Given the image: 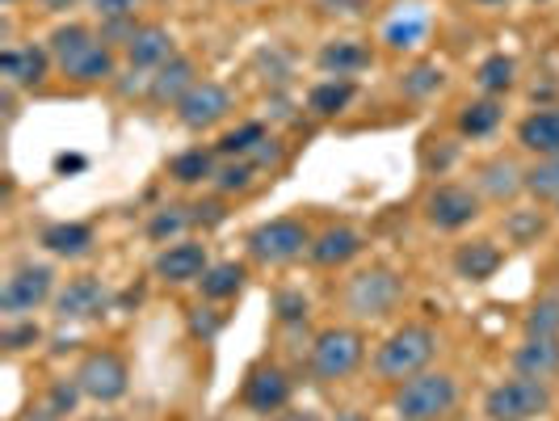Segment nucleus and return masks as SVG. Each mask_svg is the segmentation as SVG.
I'll use <instances>...</instances> for the list:
<instances>
[{
	"label": "nucleus",
	"instance_id": "obj_5",
	"mask_svg": "<svg viewBox=\"0 0 559 421\" xmlns=\"http://www.w3.org/2000/svg\"><path fill=\"white\" fill-rule=\"evenodd\" d=\"M400 300H404V279L388 266H370L362 274H354L345 291V304L358 320H383Z\"/></svg>",
	"mask_w": 559,
	"mask_h": 421
},
{
	"label": "nucleus",
	"instance_id": "obj_42",
	"mask_svg": "<svg viewBox=\"0 0 559 421\" xmlns=\"http://www.w3.org/2000/svg\"><path fill=\"white\" fill-rule=\"evenodd\" d=\"M509 232H513V241H526L534 232H543V215L531 211V215H518V220H509Z\"/></svg>",
	"mask_w": 559,
	"mask_h": 421
},
{
	"label": "nucleus",
	"instance_id": "obj_37",
	"mask_svg": "<svg viewBox=\"0 0 559 421\" xmlns=\"http://www.w3.org/2000/svg\"><path fill=\"white\" fill-rule=\"evenodd\" d=\"M76 400H81V384H76V375L72 379H59L51 396H47V413L51 418H63V413H72L76 409Z\"/></svg>",
	"mask_w": 559,
	"mask_h": 421
},
{
	"label": "nucleus",
	"instance_id": "obj_21",
	"mask_svg": "<svg viewBox=\"0 0 559 421\" xmlns=\"http://www.w3.org/2000/svg\"><path fill=\"white\" fill-rule=\"evenodd\" d=\"M518 143L538 152V156H559V106L526 114L518 127Z\"/></svg>",
	"mask_w": 559,
	"mask_h": 421
},
{
	"label": "nucleus",
	"instance_id": "obj_26",
	"mask_svg": "<svg viewBox=\"0 0 559 421\" xmlns=\"http://www.w3.org/2000/svg\"><path fill=\"white\" fill-rule=\"evenodd\" d=\"M501 102L497 97H484V102H467L463 110H459V131L463 136H472V140H484V136H492L497 127H501Z\"/></svg>",
	"mask_w": 559,
	"mask_h": 421
},
{
	"label": "nucleus",
	"instance_id": "obj_31",
	"mask_svg": "<svg viewBox=\"0 0 559 421\" xmlns=\"http://www.w3.org/2000/svg\"><path fill=\"white\" fill-rule=\"evenodd\" d=\"M526 337H559V295H547L526 312Z\"/></svg>",
	"mask_w": 559,
	"mask_h": 421
},
{
	"label": "nucleus",
	"instance_id": "obj_23",
	"mask_svg": "<svg viewBox=\"0 0 559 421\" xmlns=\"http://www.w3.org/2000/svg\"><path fill=\"white\" fill-rule=\"evenodd\" d=\"M479 190L488 198H513L518 190H526V168H518L509 156H497V161H488V165L479 168Z\"/></svg>",
	"mask_w": 559,
	"mask_h": 421
},
{
	"label": "nucleus",
	"instance_id": "obj_1",
	"mask_svg": "<svg viewBox=\"0 0 559 421\" xmlns=\"http://www.w3.org/2000/svg\"><path fill=\"white\" fill-rule=\"evenodd\" d=\"M51 59L59 63V72L68 77L72 84H97V81H110L114 77V51L110 43L93 38L84 26H59L51 34Z\"/></svg>",
	"mask_w": 559,
	"mask_h": 421
},
{
	"label": "nucleus",
	"instance_id": "obj_18",
	"mask_svg": "<svg viewBox=\"0 0 559 421\" xmlns=\"http://www.w3.org/2000/svg\"><path fill=\"white\" fill-rule=\"evenodd\" d=\"M362 253V236L354 232V227L345 224H333L324 227L316 241H311L308 257L316 261V266H324V270H333V266H345V261H354Z\"/></svg>",
	"mask_w": 559,
	"mask_h": 421
},
{
	"label": "nucleus",
	"instance_id": "obj_49",
	"mask_svg": "<svg viewBox=\"0 0 559 421\" xmlns=\"http://www.w3.org/2000/svg\"><path fill=\"white\" fill-rule=\"evenodd\" d=\"M479 4H501V0H479Z\"/></svg>",
	"mask_w": 559,
	"mask_h": 421
},
{
	"label": "nucleus",
	"instance_id": "obj_27",
	"mask_svg": "<svg viewBox=\"0 0 559 421\" xmlns=\"http://www.w3.org/2000/svg\"><path fill=\"white\" fill-rule=\"evenodd\" d=\"M168 177L181 182V186H198L206 177H215V156L206 148H190V152H177L168 161Z\"/></svg>",
	"mask_w": 559,
	"mask_h": 421
},
{
	"label": "nucleus",
	"instance_id": "obj_3",
	"mask_svg": "<svg viewBox=\"0 0 559 421\" xmlns=\"http://www.w3.org/2000/svg\"><path fill=\"white\" fill-rule=\"evenodd\" d=\"M433 354H438V334L429 325H404V329H395L379 346L374 371L383 379H392V384H404V379H413L417 371H425V366L433 363Z\"/></svg>",
	"mask_w": 559,
	"mask_h": 421
},
{
	"label": "nucleus",
	"instance_id": "obj_46",
	"mask_svg": "<svg viewBox=\"0 0 559 421\" xmlns=\"http://www.w3.org/2000/svg\"><path fill=\"white\" fill-rule=\"evenodd\" d=\"M274 421H320V418H316L311 409H295V413H278Z\"/></svg>",
	"mask_w": 559,
	"mask_h": 421
},
{
	"label": "nucleus",
	"instance_id": "obj_17",
	"mask_svg": "<svg viewBox=\"0 0 559 421\" xmlns=\"http://www.w3.org/2000/svg\"><path fill=\"white\" fill-rule=\"evenodd\" d=\"M194 84H198L194 59L173 56L165 68H156V77L147 81V97H152L156 106H177V102H181V97H186Z\"/></svg>",
	"mask_w": 559,
	"mask_h": 421
},
{
	"label": "nucleus",
	"instance_id": "obj_7",
	"mask_svg": "<svg viewBox=\"0 0 559 421\" xmlns=\"http://www.w3.org/2000/svg\"><path fill=\"white\" fill-rule=\"evenodd\" d=\"M51 291H56V270L51 266H17L4 286H0V312L9 316V320H22L26 312H34L38 304H47L51 300Z\"/></svg>",
	"mask_w": 559,
	"mask_h": 421
},
{
	"label": "nucleus",
	"instance_id": "obj_19",
	"mask_svg": "<svg viewBox=\"0 0 559 421\" xmlns=\"http://www.w3.org/2000/svg\"><path fill=\"white\" fill-rule=\"evenodd\" d=\"M513 371L526 379H551L559 371V337H526L513 350Z\"/></svg>",
	"mask_w": 559,
	"mask_h": 421
},
{
	"label": "nucleus",
	"instance_id": "obj_14",
	"mask_svg": "<svg viewBox=\"0 0 559 421\" xmlns=\"http://www.w3.org/2000/svg\"><path fill=\"white\" fill-rule=\"evenodd\" d=\"M152 270H156V279H165V282H198L211 270L206 245H198V241H177V245H168V249L156 257Z\"/></svg>",
	"mask_w": 559,
	"mask_h": 421
},
{
	"label": "nucleus",
	"instance_id": "obj_24",
	"mask_svg": "<svg viewBox=\"0 0 559 421\" xmlns=\"http://www.w3.org/2000/svg\"><path fill=\"white\" fill-rule=\"evenodd\" d=\"M249 279V270L240 266V261H219V266H211L206 274H202V300H211V304H219V300H236L240 295V286Z\"/></svg>",
	"mask_w": 559,
	"mask_h": 421
},
{
	"label": "nucleus",
	"instance_id": "obj_45",
	"mask_svg": "<svg viewBox=\"0 0 559 421\" xmlns=\"http://www.w3.org/2000/svg\"><path fill=\"white\" fill-rule=\"evenodd\" d=\"M56 168H59V173H81L84 156H56Z\"/></svg>",
	"mask_w": 559,
	"mask_h": 421
},
{
	"label": "nucleus",
	"instance_id": "obj_16",
	"mask_svg": "<svg viewBox=\"0 0 559 421\" xmlns=\"http://www.w3.org/2000/svg\"><path fill=\"white\" fill-rule=\"evenodd\" d=\"M173 56H177V43H173V34L165 26H140L135 38L127 43V59H131L135 72H156Z\"/></svg>",
	"mask_w": 559,
	"mask_h": 421
},
{
	"label": "nucleus",
	"instance_id": "obj_15",
	"mask_svg": "<svg viewBox=\"0 0 559 421\" xmlns=\"http://www.w3.org/2000/svg\"><path fill=\"white\" fill-rule=\"evenodd\" d=\"M47 68H51V51H43L34 43L0 51V72H4V81L17 84V89H38V84L47 81Z\"/></svg>",
	"mask_w": 559,
	"mask_h": 421
},
{
	"label": "nucleus",
	"instance_id": "obj_20",
	"mask_svg": "<svg viewBox=\"0 0 559 421\" xmlns=\"http://www.w3.org/2000/svg\"><path fill=\"white\" fill-rule=\"evenodd\" d=\"M320 72H329L333 81H349L354 72H362L366 63H370V51H366L358 38H333V43H324L320 47Z\"/></svg>",
	"mask_w": 559,
	"mask_h": 421
},
{
	"label": "nucleus",
	"instance_id": "obj_32",
	"mask_svg": "<svg viewBox=\"0 0 559 421\" xmlns=\"http://www.w3.org/2000/svg\"><path fill=\"white\" fill-rule=\"evenodd\" d=\"M526 190L538 198H559V156H543L526 168Z\"/></svg>",
	"mask_w": 559,
	"mask_h": 421
},
{
	"label": "nucleus",
	"instance_id": "obj_13",
	"mask_svg": "<svg viewBox=\"0 0 559 421\" xmlns=\"http://www.w3.org/2000/svg\"><path fill=\"white\" fill-rule=\"evenodd\" d=\"M110 308V291L102 279H72L56 295V316L59 320H93Z\"/></svg>",
	"mask_w": 559,
	"mask_h": 421
},
{
	"label": "nucleus",
	"instance_id": "obj_47",
	"mask_svg": "<svg viewBox=\"0 0 559 421\" xmlns=\"http://www.w3.org/2000/svg\"><path fill=\"white\" fill-rule=\"evenodd\" d=\"M336 421H370V418L358 413V409H345V413H336Z\"/></svg>",
	"mask_w": 559,
	"mask_h": 421
},
{
	"label": "nucleus",
	"instance_id": "obj_4",
	"mask_svg": "<svg viewBox=\"0 0 559 421\" xmlns=\"http://www.w3.org/2000/svg\"><path fill=\"white\" fill-rule=\"evenodd\" d=\"M551 409V388L547 379H504L484 396V413L492 421H534Z\"/></svg>",
	"mask_w": 559,
	"mask_h": 421
},
{
	"label": "nucleus",
	"instance_id": "obj_34",
	"mask_svg": "<svg viewBox=\"0 0 559 421\" xmlns=\"http://www.w3.org/2000/svg\"><path fill=\"white\" fill-rule=\"evenodd\" d=\"M252 177H257V165H252V161H227L224 168H215V186H219L224 195L249 190Z\"/></svg>",
	"mask_w": 559,
	"mask_h": 421
},
{
	"label": "nucleus",
	"instance_id": "obj_41",
	"mask_svg": "<svg viewBox=\"0 0 559 421\" xmlns=\"http://www.w3.org/2000/svg\"><path fill=\"white\" fill-rule=\"evenodd\" d=\"M219 325H224V320H219V316H215V312H211V308L190 312V334L202 337V341H211V337L219 334Z\"/></svg>",
	"mask_w": 559,
	"mask_h": 421
},
{
	"label": "nucleus",
	"instance_id": "obj_8",
	"mask_svg": "<svg viewBox=\"0 0 559 421\" xmlns=\"http://www.w3.org/2000/svg\"><path fill=\"white\" fill-rule=\"evenodd\" d=\"M76 384H81V393L88 396V400L114 405V400H122L127 388H131V371L122 363V354H114V350H93V354L76 366Z\"/></svg>",
	"mask_w": 559,
	"mask_h": 421
},
{
	"label": "nucleus",
	"instance_id": "obj_36",
	"mask_svg": "<svg viewBox=\"0 0 559 421\" xmlns=\"http://www.w3.org/2000/svg\"><path fill=\"white\" fill-rule=\"evenodd\" d=\"M433 89H442V68L438 63H420L404 77V93L408 97H429Z\"/></svg>",
	"mask_w": 559,
	"mask_h": 421
},
{
	"label": "nucleus",
	"instance_id": "obj_44",
	"mask_svg": "<svg viewBox=\"0 0 559 421\" xmlns=\"http://www.w3.org/2000/svg\"><path fill=\"white\" fill-rule=\"evenodd\" d=\"M194 220L198 224H224V207H219V202H198Z\"/></svg>",
	"mask_w": 559,
	"mask_h": 421
},
{
	"label": "nucleus",
	"instance_id": "obj_28",
	"mask_svg": "<svg viewBox=\"0 0 559 421\" xmlns=\"http://www.w3.org/2000/svg\"><path fill=\"white\" fill-rule=\"evenodd\" d=\"M354 102V81H320L308 93V110L320 118H333Z\"/></svg>",
	"mask_w": 559,
	"mask_h": 421
},
{
	"label": "nucleus",
	"instance_id": "obj_33",
	"mask_svg": "<svg viewBox=\"0 0 559 421\" xmlns=\"http://www.w3.org/2000/svg\"><path fill=\"white\" fill-rule=\"evenodd\" d=\"M190 220H194V215H186V207H165V211L152 215L147 236H152V241H173V236H181V232L190 227Z\"/></svg>",
	"mask_w": 559,
	"mask_h": 421
},
{
	"label": "nucleus",
	"instance_id": "obj_6",
	"mask_svg": "<svg viewBox=\"0 0 559 421\" xmlns=\"http://www.w3.org/2000/svg\"><path fill=\"white\" fill-rule=\"evenodd\" d=\"M304 249H311V232L304 220H290V215L270 220V224L249 232V253L252 261H261V266H286Z\"/></svg>",
	"mask_w": 559,
	"mask_h": 421
},
{
	"label": "nucleus",
	"instance_id": "obj_40",
	"mask_svg": "<svg viewBox=\"0 0 559 421\" xmlns=\"http://www.w3.org/2000/svg\"><path fill=\"white\" fill-rule=\"evenodd\" d=\"M420 34H425V22L420 17H413V22H395L392 30H388V43H392L395 51H404V47H413Z\"/></svg>",
	"mask_w": 559,
	"mask_h": 421
},
{
	"label": "nucleus",
	"instance_id": "obj_38",
	"mask_svg": "<svg viewBox=\"0 0 559 421\" xmlns=\"http://www.w3.org/2000/svg\"><path fill=\"white\" fill-rule=\"evenodd\" d=\"M140 4L143 0H93V13H97L102 22H118V17H135Z\"/></svg>",
	"mask_w": 559,
	"mask_h": 421
},
{
	"label": "nucleus",
	"instance_id": "obj_10",
	"mask_svg": "<svg viewBox=\"0 0 559 421\" xmlns=\"http://www.w3.org/2000/svg\"><path fill=\"white\" fill-rule=\"evenodd\" d=\"M286 400H290V375L274 363L252 366L245 388H240V405H245L249 413L270 418V413H282V409H286Z\"/></svg>",
	"mask_w": 559,
	"mask_h": 421
},
{
	"label": "nucleus",
	"instance_id": "obj_50",
	"mask_svg": "<svg viewBox=\"0 0 559 421\" xmlns=\"http://www.w3.org/2000/svg\"><path fill=\"white\" fill-rule=\"evenodd\" d=\"M0 4H17V0H0Z\"/></svg>",
	"mask_w": 559,
	"mask_h": 421
},
{
	"label": "nucleus",
	"instance_id": "obj_29",
	"mask_svg": "<svg viewBox=\"0 0 559 421\" xmlns=\"http://www.w3.org/2000/svg\"><path fill=\"white\" fill-rule=\"evenodd\" d=\"M513 81H518V63L504 56V51L488 56L476 68V84L484 89V93H488V97H497V93H509V89H513Z\"/></svg>",
	"mask_w": 559,
	"mask_h": 421
},
{
	"label": "nucleus",
	"instance_id": "obj_22",
	"mask_svg": "<svg viewBox=\"0 0 559 421\" xmlns=\"http://www.w3.org/2000/svg\"><path fill=\"white\" fill-rule=\"evenodd\" d=\"M501 261H504V253L497 249L492 241H472V245H463V249L454 253V270L472 282H488L501 270Z\"/></svg>",
	"mask_w": 559,
	"mask_h": 421
},
{
	"label": "nucleus",
	"instance_id": "obj_12",
	"mask_svg": "<svg viewBox=\"0 0 559 421\" xmlns=\"http://www.w3.org/2000/svg\"><path fill=\"white\" fill-rule=\"evenodd\" d=\"M479 215V195H472L467 186H438L425 198V220L438 232H459Z\"/></svg>",
	"mask_w": 559,
	"mask_h": 421
},
{
	"label": "nucleus",
	"instance_id": "obj_43",
	"mask_svg": "<svg viewBox=\"0 0 559 421\" xmlns=\"http://www.w3.org/2000/svg\"><path fill=\"white\" fill-rule=\"evenodd\" d=\"M249 161H252L257 168H261V165H278V161H282V143L274 140V136H270V140H265L261 148H257V152H252Z\"/></svg>",
	"mask_w": 559,
	"mask_h": 421
},
{
	"label": "nucleus",
	"instance_id": "obj_35",
	"mask_svg": "<svg viewBox=\"0 0 559 421\" xmlns=\"http://www.w3.org/2000/svg\"><path fill=\"white\" fill-rule=\"evenodd\" d=\"M308 312H311V304L304 291H278V295H274V316H278L282 325H304Z\"/></svg>",
	"mask_w": 559,
	"mask_h": 421
},
{
	"label": "nucleus",
	"instance_id": "obj_25",
	"mask_svg": "<svg viewBox=\"0 0 559 421\" xmlns=\"http://www.w3.org/2000/svg\"><path fill=\"white\" fill-rule=\"evenodd\" d=\"M43 249L56 257H84L93 249V227L88 224H51L43 227Z\"/></svg>",
	"mask_w": 559,
	"mask_h": 421
},
{
	"label": "nucleus",
	"instance_id": "obj_9",
	"mask_svg": "<svg viewBox=\"0 0 559 421\" xmlns=\"http://www.w3.org/2000/svg\"><path fill=\"white\" fill-rule=\"evenodd\" d=\"M362 337L354 329H324L311 346V375L316 379H345L362 363Z\"/></svg>",
	"mask_w": 559,
	"mask_h": 421
},
{
	"label": "nucleus",
	"instance_id": "obj_2",
	"mask_svg": "<svg viewBox=\"0 0 559 421\" xmlns=\"http://www.w3.org/2000/svg\"><path fill=\"white\" fill-rule=\"evenodd\" d=\"M459 405V384L447 371H417L413 379H404L392 396V409L400 421H442Z\"/></svg>",
	"mask_w": 559,
	"mask_h": 421
},
{
	"label": "nucleus",
	"instance_id": "obj_48",
	"mask_svg": "<svg viewBox=\"0 0 559 421\" xmlns=\"http://www.w3.org/2000/svg\"><path fill=\"white\" fill-rule=\"evenodd\" d=\"M43 4H47V9H72L76 0H43Z\"/></svg>",
	"mask_w": 559,
	"mask_h": 421
},
{
	"label": "nucleus",
	"instance_id": "obj_30",
	"mask_svg": "<svg viewBox=\"0 0 559 421\" xmlns=\"http://www.w3.org/2000/svg\"><path fill=\"white\" fill-rule=\"evenodd\" d=\"M265 140H270L265 122H240L236 131H227L224 140H219V156H227V161H249Z\"/></svg>",
	"mask_w": 559,
	"mask_h": 421
},
{
	"label": "nucleus",
	"instance_id": "obj_39",
	"mask_svg": "<svg viewBox=\"0 0 559 421\" xmlns=\"http://www.w3.org/2000/svg\"><path fill=\"white\" fill-rule=\"evenodd\" d=\"M0 341H4V350H26V346H34V341H38V325H34V320L9 325V329L0 334Z\"/></svg>",
	"mask_w": 559,
	"mask_h": 421
},
{
	"label": "nucleus",
	"instance_id": "obj_11",
	"mask_svg": "<svg viewBox=\"0 0 559 421\" xmlns=\"http://www.w3.org/2000/svg\"><path fill=\"white\" fill-rule=\"evenodd\" d=\"M231 110V93H227L219 81H198L181 102H177V118H181V127H190V131H206V127H215L219 118H227Z\"/></svg>",
	"mask_w": 559,
	"mask_h": 421
}]
</instances>
